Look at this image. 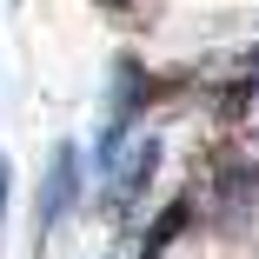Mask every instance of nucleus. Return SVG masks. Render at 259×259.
I'll return each mask as SVG.
<instances>
[{
	"mask_svg": "<svg viewBox=\"0 0 259 259\" xmlns=\"http://www.w3.org/2000/svg\"><path fill=\"white\" fill-rule=\"evenodd\" d=\"M153 166H160V140L140 133L133 153H126V166L107 173V213H133V206L146 199V186H153Z\"/></svg>",
	"mask_w": 259,
	"mask_h": 259,
	"instance_id": "obj_3",
	"label": "nucleus"
},
{
	"mask_svg": "<svg viewBox=\"0 0 259 259\" xmlns=\"http://www.w3.org/2000/svg\"><path fill=\"white\" fill-rule=\"evenodd\" d=\"M93 7H100V14H113V20H133V14H140V0H93Z\"/></svg>",
	"mask_w": 259,
	"mask_h": 259,
	"instance_id": "obj_5",
	"label": "nucleus"
},
{
	"mask_svg": "<svg viewBox=\"0 0 259 259\" xmlns=\"http://www.w3.org/2000/svg\"><path fill=\"white\" fill-rule=\"evenodd\" d=\"M186 226H193V199H173V206H160V220L146 226V246H140V259H160V252H166V246L186 233Z\"/></svg>",
	"mask_w": 259,
	"mask_h": 259,
	"instance_id": "obj_4",
	"label": "nucleus"
},
{
	"mask_svg": "<svg viewBox=\"0 0 259 259\" xmlns=\"http://www.w3.org/2000/svg\"><path fill=\"white\" fill-rule=\"evenodd\" d=\"M80 186H87L80 180V153L60 140L54 153H47V173H40V193H33V246H47L60 233V220L80 206Z\"/></svg>",
	"mask_w": 259,
	"mask_h": 259,
	"instance_id": "obj_2",
	"label": "nucleus"
},
{
	"mask_svg": "<svg viewBox=\"0 0 259 259\" xmlns=\"http://www.w3.org/2000/svg\"><path fill=\"white\" fill-rule=\"evenodd\" d=\"M160 93H166V87L153 80L140 60H113V107H107V133H100V173H113V166H120L126 140L140 133V113H146Z\"/></svg>",
	"mask_w": 259,
	"mask_h": 259,
	"instance_id": "obj_1",
	"label": "nucleus"
},
{
	"mask_svg": "<svg viewBox=\"0 0 259 259\" xmlns=\"http://www.w3.org/2000/svg\"><path fill=\"white\" fill-rule=\"evenodd\" d=\"M0 220H7V160H0Z\"/></svg>",
	"mask_w": 259,
	"mask_h": 259,
	"instance_id": "obj_6",
	"label": "nucleus"
}]
</instances>
